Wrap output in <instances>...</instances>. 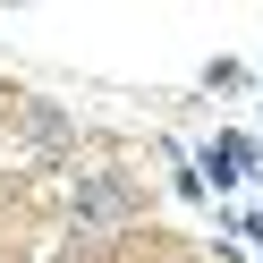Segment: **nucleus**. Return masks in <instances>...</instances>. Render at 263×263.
<instances>
[{
	"label": "nucleus",
	"instance_id": "f257e3e1",
	"mask_svg": "<svg viewBox=\"0 0 263 263\" xmlns=\"http://www.w3.org/2000/svg\"><path fill=\"white\" fill-rule=\"evenodd\" d=\"M255 161H263L255 136H212L204 161H195V178H204V195H221V187H246V170H255Z\"/></svg>",
	"mask_w": 263,
	"mask_h": 263
},
{
	"label": "nucleus",
	"instance_id": "f03ea898",
	"mask_svg": "<svg viewBox=\"0 0 263 263\" xmlns=\"http://www.w3.org/2000/svg\"><path fill=\"white\" fill-rule=\"evenodd\" d=\"M127 204H136V195H127L119 178H93V187L77 195V221H127Z\"/></svg>",
	"mask_w": 263,
	"mask_h": 263
}]
</instances>
